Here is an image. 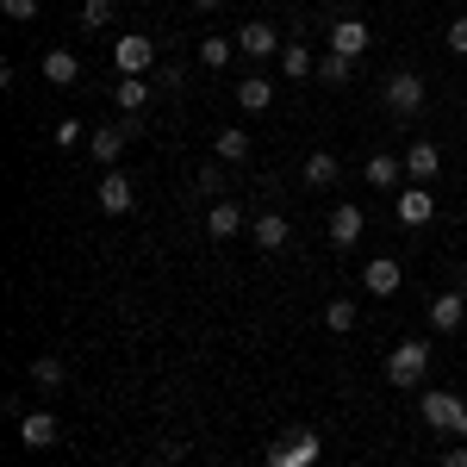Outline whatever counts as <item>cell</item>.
<instances>
[{
	"label": "cell",
	"instance_id": "5b68a950",
	"mask_svg": "<svg viewBox=\"0 0 467 467\" xmlns=\"http://www.w3.org/2000/svg\"><path fill=\"white\" fill-rule=\"evenodd\" d=\"M112 63H119V75H150L156 69V37H144V32L119 37L112 44Z\"/></svg>",
	"mask_w": 467,
	"mask_h": 467
},
{
	"label": "cell",
	"instance_id": "9c48e42d",
	"mask_svg": "<svg viewBox=\"0 0 467 467\" xmlns=\"http://www.w3.org/2000/svg\"><path fill=\"white\" fill-rule=\"evenodd\" d=\"M399 281H405V275H399V262H393V255H374V262H361V287L374 293V299H393Z\"/></svg>",
	"mask_w": 467,
	"mask_h": 467
},
{
	"label": "cell",
	"instance_id": "4dcf8cb0",
	"mask_svg": "<svg viewBox=\"0 0 467 467\" xmlns=\"http://www.w3.org/2000/svg\"><path fill=\"white\" fill-rule=\"evenodd\" d=\"M50 144H57V150H75V144H81V119H63V125L50 131Z\"/></svg>",
	"mask_w": 467,
	"mask_h": 467
},
{
	"label": "cell",
	"instance_id": "1f68e13d",
	"mask_svg": "<svg viewBox=\"0 0 467 467\" xmlns=\"http://www.w3.org/2000/svg\"><path fill=\"white\" fill-rule=\"evenodd\" d=\"M37 6H44V0H0V13H6V19H19V26L37 19Z\"/></svg>",
	"mask_w": 467,
	"mask_h": 467
},
{
	"label": "cell",
	"instance_id": "d4e9b609",
	"mask_svg": "<svg viewBox=\"0 0 467 467\" xmlns=\"http://www.w3.org/2000/svg\"><path fill=\"white\" fill-rule=\"evenodd\" d=\"M306 187H337V156H330V150L306 156Z\"/></svg>",
	"mask_w": 467,
	"mask_h": 467
},
{
	"label": "cell",
	"instance_id": "d6986e66",
	"mask_svg": "<svg viewBox=\"0 0 467 467\" xmlns=\"http://www.w3.org/2000/svg\"><path fill=\"white\" fill-rule=\"evenodd\" d=\"M150 94H156V88H150L144 75H119V88H112L119 112H144V107H150Z\"/></svg>",
	"mask_w": 467,
	"mask_h": 467
},
{
	"label": "cell",
	"instance_id": "83f0119b",
	"mask_svg": "<svg viewBox=\"0 0 467 467\" xmlns=\"http://www.w3.org/2000/svg\"><path fill=\"white\" fill-rule=\"evenodd\" d=\"M324 324H330L337 337H343V330H356V299H330V306H324Z\"/></svg>",
	"mask_w": 467,
	"mask_h": 467
},
{
	"label": "cell",
	"instance_id": "cb8c5ba5",
	"mask_svg": "<svg viewBox=\"0 0 467 467\" xmlns=\"http://www.w3.org/2000/svg\"><path fill=\"white\" fill-rule=\"evenodd\" d=\"M26 374H32L37 393H57V387H63V361H57V356H32V368H26Z\"/></svg>",
	"mask_w": 467,
	"mask_h": 467
},
{
	"label": "cell",
	"instance_id": "ac0fdd59",
	"mask_svg": "<svg viewBox=\"0 0 467 467\" xmlns=\"http://www.w3.org/2000/svg\"><path fill=\"white\" fill-rule=\"evenodd\" d=\"M19 442H26V449H50V442H57V418H50V411H26V418H19Z\"/></svg>",
	"mask_w": 467,
	"mask_h": 467
},
{
	"label": "cell",
	"instance_id": "6da1fadb",
	"mask_svg": "<svg viewBox=\"0 0 467 467\" xmlns=\"http://www.w3.org/2000/svg\"><path fill=\"white\" fill-rule=\"evenodd\" d=\"M380 100H387V112H399V119H418V112L431 107V88H424V75L393 69L380 81Z\"/></svg>",
	"mask_w": 467,
	"mask_h": 467
},
{
	"label": "cell",
	"instance_id": "f546056e",
	"mask_svg": "<svg viewBox=\"0 0 467 467\" xmlns=\"http://www.w3.org/2000/svg\"><path fill=\"white\" fill-rule=\"evenodd\" d=\"M200 63L206 69H224L231 63V37H200Z\"/></svg>",
	"mask_w": 467,
	"mask_h": 467
},
{
	"label": "cell",
	"instance_id": "ffe728a7",
	"mask_svg": "<svg viewBox=\"0 0 467 467\" xmlns=\"http://www.w3.org/2000/svg\"><path fill=\"white\" fill-rule=\"evenodd\" d=\"M361 175H368V187H399V181H405V162H399V156H387V150H374Z\"/></svg>",
	"mask_w": 467,
	"mask_h": 467
},
{
	"label": "cell",
	"instance_id": "52a82bcc",
	"mask_svg": "<svg viewBox=\"0 0 467 467\" xmlns=\"http://www.w3.org/2000/svg\"><path fill=\"white\" fill-rule=\"evenodd\" d=\"M462 324H467V293L462 287L436 293V299H431V330H436V337H455Z\"/></svg>",
	"mask_w": 467,
	"mask_h": 467
},
{
	"label": "cell",
	"instance_id": "e0dca14e",
	"mask_svg": "<svg viewBox=\"0 0 467 467\" xmlns=\"http://www.w3.org/2000/svg\"><path fill=\"white\" fill-rule=\"evenodd\" d=\"M237 107L244 112H268L275 107V81H268V75H244V81H237Z\"/></svg>",
	"mask_w": 467,
	"mask_h": 467
},
{
	"label": "cell",
	"instance_id": "4316f807",
	"mask_svg": "<svg viewBox=\"0 0 467 467\" xmlns=\"http://www.w3.org/2000/svg\"><path fill=\"white\" fill-rule=\"evenodd\" d=\"M224 169H231V162H206V169L193 175V187H200L206 200H224Z\"/></svg>",
	"mask_w": 467,
	"mask_h": 467
},
{
	"label": "cell",
	"instance_id": "836d02e7",
	"mask_svg": "<svg viewBox=\"0 0 467 467\" xmlns=\"http://www.w3.org/2000/svg\"><path fill=\"white\" fill-rule=\"evenodd\" d=\"M436 467H467V442H455V449H442V455H436Z\"/></svg>",
	"mask_w": 467,
	"mask_h": 467
},
{
	"label": "cell",
	"instance_id": "484cf974",
	"mask_svg": "<svg viewBox=\"0 0 467 467\" xmlns=\"http://www.w3.org/2000/svg\"><path fill=\"white\" fill-rule=\"evenodd\" d=\"M349 75H356V57H337V50H330V57H318V81H330V88H343Z\"/></svg>",
	"mask_w": 467,
	"mask_h": 467
},
{
	"label": "cell",
	"instance_id": "8fae6325",
	"mask_svg": "<svg viewBox=\"0 0 467 467\" xmlns=\"http://www.w3.org/2000/svg\"><path fill=\"white\" fill-rule=\"evenodd\" d=\"M436 169H442V150H436L431 138H418V144L405 150V175H411V187H431Z\"/></svg>",
	"mask_w": 467,
	"mask_h": 467
},
{
	"label": "cell",
	"instance_id": "d590c367",
	"mask_svg": "<svg viewBox=\"0 0 467 467\" xmlns=\"http://www.w3.org/2000/svg\"><path fill=\"white\" fill-rule=\"evenodd\" d=\"M193 6H200V13H213V6H224V0H193Z\"/></svg>",
	"mask_w": 467,
	"mask_h": 467
},
{
	"label": "cell",
	"instance_id": "8d00e7d4",
	"mask_svg": "<svg viewBox=\"0 0 467 467\" xmlns=\"http://www.w3.org/2000/svg\"><path fill=\"white\" fill-rule=\"evenodd\" d=\"M462 218H467V200H462Z\"/></svg>",
	"mask_w": 467,
	"mask_h": 467
},
{
	"label": "cell",
	"instance_id": "8992f818",
	"mask_svg": "<svg viewBox=\"0 0 467 467\" xmlns=\"http://www.w3.org/2000/svg\"><path fill=\"white\" fill-rule=\"evenodd\" d=\"M418 411H424V424H431L436 436H455V418H462L467 405L449 393V387H436V393H424V405H418Z\"/></svg>",
	"mask_w": 467,
	"mask_h": 467
},
{
	"label": "cell",
	"instance_id": "603a6c76",
	"mask_svg": "<svg viewBox=\"0 0 467 467\" xmlns=\"http://www.w3.org/2000/svg\"><path fill=\"white\" fill-rule=\"evenodd\" d=\"M213 150H218V162H250V131H237V125H224Z\"/></svg>",
	"mask_w": 467,
	"mask_h": 467
},
{
	"label": "cell",
	"instance_id": "4fadbf2b",
	"mask_svg": "<svg viewBox=\"0 0 467 467\" xmlns=\"http://www.w3.org/2000/svg\"><path fill=\"white\" fill-rule=\"evenodd\" d=\"M361 224H368V218H361V206H356V200H343V206L330 213V244H337V250H349V244L361 237Z\"/></svg>",
	"mask_w": 467,
	"mask_h": 467
},
{
	"label": "cell",
	"instance_id": "44dd1931",
	"mask_svg": "<svg viewBox=\"0 0 467 467\" xmlns=\"http://www.w3.org/2000/svg\"><path fill=\"white\" fill-rule=\"evenodd\" d=\"M275 63H281V69H287V81H306V75H318V57H312V50H306V44H281V57H275Z\"/></svg>",
	"mask_w": 467,
	"mask_h": 467
},
{
	"label": "cell",
	"instance_id": "30bf717a",
	"mask_svg": "<svg viewBox=\"0 0 467 467\" xmlns=\"http://www.w3.org/2000/svg\"><path fill=\"white\" fill-rule=\"evenodd\" d=\"M100 206H107V213H131V206H138V181L125 175V169H107V175H100Z\"/></svg>",
	"mask_w": 467,
	"mask_h": 467
},
{
	"label": "cell",
	"instance_id": "7c38bea8",
	"mask_svg": "<svg viewBox=\"0 0 467 467\" xmlns=\"http://www.w3.org/2000/svg\"><path fill=\"white\" fill-rule=\"evenodd\" d=\"M431 218H436L431 187H405V193H399V224H431Z\"/></svg>",
	"mask_w": 467,
	"mask_h": 467
},
{
	"label": "cell",
	"instance_id": "d6a6232c",
	"mask_svg": "<svg viewBox=\"0 0 467 467\" xmlns=\"http://www.w3.org/2000/svg\"><path fill=\"white\" fill-rule=\"evenodd\" d=\"M449 50L467 57V13H462V19H449Z\"/></svg>",
	"mask_w": 467,
	"mask_h": 467
},
{
	"label": "cell",
	"instance_id": "5bb4252c",
	"mask_svg": "<svg viewBox=\"0 0 467 467\" xmlns=\"http://www.w3.org/2000/svg\"><path fill=\"white\" fill-rule=\"evenodd\" d=\"M206 231H213V237H244V231H250V224H244V206H237V200H213Z\"/></svg>",
	"mask_w": 467,
	"mask_h": 467
},
{
	"label": "cell",
	"instance_id": "2e32d148",
	"mask_svg": "<svg viewBox=\"0 0 467 467\" xmlns=\"http://www.w3.org/2000/svg\"><path fill=\"white\" fill-rule=\"evenodd\" d=\"M250 237H255V250H287V244H293V231H287V218H281V213H262L250 224Z\"/></svg>",
	"mask_w": 467,
	"mask_h": 467
},
{
	"label": "cell",
	"instance_id": "ba28073f",
	"mask_svg": "<svg viewBox=\"0 0 467 467\" xmlns=\"http://www.w3.org/2000/svg\"><path fill=\"white\" fill-rule=\"evenodd\" d=\"M237 50L255 57V63H262V57H281V32H275L268 19H250V26H237Z\"/></svg>",
	"mask_w": 467,
	"mask_h": 467
},
{
	"label": "cell",
	"instance_id": "277c9868",
	"mask_svg": "<svg viewBox=\"0 0 467 467\" xmlns=\"http://www.w3.org/2000/svg\"><path fill=\"white\" fill-rule=\"evenodd\" d=\"M324 442L312 431H287L281 442H268V467H318Z\"/></svg>",
	"mask_w": 467,
	"mask_h": 467
},
{
	"label": "cell",
	"instance_id": "7402d4cb",
	"mask_svg": "<svg viewBox=\"0 0 467 467\" xmlns=\"http://www.w3.org/2000/svg\"><path fill=\"white\" fill-rule=\"evenodd\" d=\"M44 81H50V88H75V81H81L75 50H50V57H44Z\"/></svg>",
	"mask_w": 467,
	"mask_h": 467
},
{
	"label": "cell",
	"instance_id": "7a4b0ae2",
	"mask_svg": "<svg viewBox=\"0 0 467 467\" xmlns=\"http://www.w3.org/2000/svg\"><path fill=\"white\" fill-rule=\"evenodd\" d=\"M431 374V343L424 337H405L393 356H387V387H424Z\"/></svg>",
	"mask_w": 467,
	"mask_h": 467
},
{
	"label": "cell",
	"instance_id": "f1b7e54d",
	"mask_svg": "<svg viewBox=\"0 0 467 467\" xmlns=\"http://www.w3.org/2000/svg\"><path fill=\"white\" fill-rule=\"evenodd\" d=\"M112 26V0H81V32H100Z\"/></svg>",
	"mask_w": 467,
	"mask_h": 467
},
{
	"label": "cell",
	"instance_id": "e575fe53",
	"mask_svg": "<svg viewBox=\"0 0 467 467\" xmlns=\"http://www.w3.org/2000/svg\"><path fill=\"white\" fill-rule=\"evenodd\" d=\"M455 436H462V442H467V411H462V418H455Z\"/></svg>",
	"mask_w": 467,
	"mask_h": 467
},
{
	"label": "cell",
	"instance_id": "3957f363",
	"mask_svg": "<svg viewBox=\"0 0 467 467\" xmlns=\"http://www.w3.org/2000/svg\"><path fill=\"white\" fill-rule=\"evenodd\" d=\"M131 138H138V112H119L112 125H100V131H88V156L112 169V162L125 156V144H131Z\"/></svg>",
	"mask_w": 467,
	"mask_h": 467
},
{
	"label": "cell",
	"instance_id": "9a60e30c",
	"mask_svg": "<svg viewBox=\"0 0 467 467\" xmlns=\"http://www.w3.org/2000/svg\"><path fill=\"white\" fill-rule=\"evenodd\" d=\"M368 26H361V19H337V26H330V50H337V57H361V50H368Z\"/></svg>",
	"mask_w": 467,
	"mask_h": 467
}]
</instances>
